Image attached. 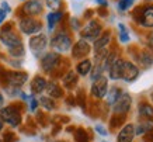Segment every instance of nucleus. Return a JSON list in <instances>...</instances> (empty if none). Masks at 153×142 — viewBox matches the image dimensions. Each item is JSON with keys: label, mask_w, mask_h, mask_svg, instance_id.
I'll return each instance as SVG.
<instances>
[{"label": "nucleus", "mask_w": 153, "mask_h": 142, "mask_svg": "<svg viewBox=\"0 0 153 142\" xmlns=\"http://www.w3.org/2000/svg\"><path fill=\"white\" fill-rule=\"evenodd\" d=\"M132 19L140 27L153 30V3L136 6L132 11Z\"/></svg>", "instance_id": "nucleus-1"}, {"label": "nucleus", "mask_w": 153, "mask_h": 142, "mask_svg": "<svg viewBox=\"0 0 153 142\" xmlns=\"http://www.w3.org/2000/svg\"><path fill=\"white\" fill-rule=\"evenodd\" d=\"M102 31H104V28H102L101 21L91 19V20H88V23L83 28H80L79 35H80V40H84V41H87V42L96 41L101 35Z\"/></svg>", "instance_id": "nucleus-2"}, {"label": "nucleus", "mask_w": 153, "mask_h": 142, "mask_svg": "<svg viewBox=\"0 0 153 142\" xmlns=\"http://www.w3.org/2000/svg\"><path fill=\"white\" fill-rule=\"evenodd\" d=\"M0 118L3 120L6 124H9L10 127H19L21 124V113L17 105H6L0 108Z\"/></svg>", "instance_id": "nucleus-3"}, {"label": "nucleus", "mask_w": 153, "mask_h": 142, "mask_svg": "<svg viewBox=\"0 0 153 142\" xmlns=\"http://www.w3.org/2000/svg\"><path fill=\"white\" fill-rule=\"evenodd\" d=\"M72 45H73L72 37L68 35V34L63 31L55 34L51 40V46L55 49L56 54H59V52H68V51L72 48Z\"/></svg>", "instance_id": "nucleus-4"}, {"label": "nucleus", "mask_w": 153, "mask_h": 142, "mask_svg": "<svg viewBox=\"0 0 153 142\" xmlns=\"http://www.w3.org/2000/svg\"><path fill=\"white\" fill-rule=\"evenodd\" d=\"M19 28L25 35H34V34L41 32L42 23L35 17H21L19 23Z\"/></svg>", "instance_id": "nucleus-5"}, {"label": "nucleus", "mask_w": 153, "mask_h": 142, "mask_svg": "<svg viewBox=\"0 0 153 142\" xmlns=\"http://www.w3.org/2000/svg\"><path fill=\"white\" fill-rule=\"evenodd\" d=\"M28 45H30V49L33 51V54L37 58L44 54V51L47 49L48 46V37L45 34H35L33 37L30 38V41H28Z\"/></svg>", "instance_id": "nucleus-6"}, {"label": "nucleus", "mask_w": 153, "mask_h": 142, "mask_svg": "<svg viewBox=\"0 0 153 142\" xmlns=\"http://www.w3.org/2000/svg\"><path fill=\"white\" fill-rule=\"evenodd\" d=\"M21 17H35L39 16L44 11V4L41 0H27L24 1V4L20 7Z\"/></svg>", "instance_id": "nucleus-7"}, {"label": "nucleus", "mask_w": 153, "mask_h": 142, "mask_svg": "<svg viewBox=\"0 0 153 142\" xmlns=\"http://www.w3.org/2000/svg\"><path fill=\"white\" fill-rule=\"evenodd\" d=\"M3 79L9 86L21 87L28 80V73L21 72V70H4L3 72Z\"/></svg>", "instance_id": "nucleus-8"}, {"label": "nucleus", "mask_w": 153, "mask_h": 142, "mask_svg": "<svg viewBox=\"0 0 153 142\" xmlns=\"http://www.w3.org/2000/svg\"><path fill=\"white\" fill-rule=\"evenodd\" d=\"M60 64V55L56 52H47L41 58V68L44 72L51 73L52 70H55Z\"/></svg>", "instance_id": "nucleus-9"}, {"label": "nucleus", "mask_w": 153, "mask_h": 142, "mask_svg": "<svg viewBox=\"0 0 153 142\" xmlns=\"http://www.w3.org/2000/svg\"><path fill=\"white\" fill-rule=\"evenodd\" d=\"M131 104H132V97H131L129 93H122L121 97L118 99L115 104L112 105V110H114V114H122L126 115L128 111L131 110Z\"/></svg>", "instance_id": "nucleus-10"}, {"label": "nucleus", "mask_w": 153, "mask_h": 142, "mask_svg": "<svg viewBox=\"0 0 153 142\" xmlns=\"http://www.w3.org/2000/svg\"><path fill=\"white\" fill-rule=\"evenodd\" d=\"M0 42L7 48V49H11L14 46H19L23 44V40L20 37V34L11 30V31L7 32H0Z\"/></svg>", "instance_id": "nucleus-11"}, {"label": "nucleus", "mask_w": 153, "mask_h": 142, "mask_svg": "<svg viewBox=\"0 0 153 142\" xmlns=\"http://www.w3.org/2000/svg\"><path fill=\"white\" fill-rule=\"evenodd\" d=\"M138 76H139V68H138L134 62L124 59V66H122V75H121V79L129 83V82H134Z\"/></svg>", "instance_id": "nucleus-12"}, {"label": "nucleus", "mask_w": 153, "mask_h": 142, "mask_svg": "<svg viewBox=\"0 0 153 142\" xmlns=\"http://www.w3.org/2000/svg\"><path fill=\"white\" fill-rule=\"evenodd\" d=\"M108 92V79L102 75L101 78H98L97 80H94L91 84V94L96 99H104Z\"/></svg>", "instance_id": "nucleus-13"}, {"label": "nucleus", "mask_w": 153, "mask_h": 142, "mask_svg": "<svg viewBox=\"0 0 153 142\" xmlns=\"http://www.w3.org/2000/svg\"><path fill=\"white\" fill-rule=\"evenodd\" d=\"M91 51V46L87 41L84 40H79L77 42H74L72 45V56L74 59H82L84 56H87Z\"/></svg>", "instance_id": "nucleus-14"}, {"label": "nucleus", "mask_w": 153, "mask_h": 142, "mask_svg": "<svg viewBox=\"0 0 153 142\" xmlns=\"http://www.w3.org/2000/svg\"><path fill=\"white\" fill-rule=\"evenodd\" d=\"M135 138V125L125 124L117 135V142H132Z\"/></svg>", "instance_id": "nucleus-15"}, {"label": "nucleus", "mask_w": 153, "mask_h": 142, "mask_svg": "<svg viewBox=\"0 0 153 142\" xmlns=\"http://www.w3.org/2000/svg\"><path fill=\"white\" fill-rule=\"evenodd\" d=\"M110 42H111V30H105L94 41V45H93L94 52H98V51H101V49H107V46L110 45Z\"/></svg>", "instance_id": "nucleus-16"}, {"label": "nucleus", "mask_w": 153, "mask_h": 142, "mask_svg": "<svg viewBox=\"0 0 153 142\" xmlns=\"http://www.w3.org/2000/svg\"><path fill=\"white\" fill-rule=\"evenodd\" d=\"M138 56H139V58H138L139 64L143 65L145 68L152 66L153 65V48H152V45H148L146 48H143V49L139 52Z\"/></svg>", "instance_id": "nucleus-17"}, {"label": "nucleus", "mask_w": 153, "mask_h": 142, "mask_svg": "<svg viewBox=\"0 0 153 142\" xmlns=\"http://www.w3.org/2000/svg\"><path fill=\"white\" fill-rule=\"evenodd\" d=\"M122 66H124V59H122V58H118V59L110 66V69H108L110 79H112V80H118V79H121V75H122Z\"/></svg>", "instance_id": "nucleus-18"}, {"label": "nucleus", "mask_w": 153, "mask_h": 142, "mask_svg": "<svg viewBox=\"0 0 153 142\" xmlns=\"http://www.w3.org/2000/svg\"><path fill=\"white\" fill-rule=\"evenodd\" d=\"M47 79L42 78V76H35V78L31 80V92L33 94H41L44 90H45V87H47Z\"/></svg>", "instance_id": "nucleus-19"}, {"label": "nucleus", "mask_w": 153, "mask_h": 142, "mask_svg": "<svg viewBox=\"0 0 153 142\" xmlns=\"http://www.w3.org/2000/svg\"><path fill=\"white\" fill-rule=\"evenodd\" d=\"M45 90L48 92V96L51 97V99H60V97L63 96V90H62V87H60L58 83H55V82H48Z\"/></svg>", "instance_id": "nucleus-20"}, {"label": "nucleus", "mask_w": 153, "mask_h": 142, "mask_svg": "<svg viewBox=\"0 0 153 142\" xmlns=\"http://www.w3.org/2000/svg\"><path fill=\"white\" fill-rule=\"evenodd\" d=\"M91 68H93V64H91V61L90 59H82L77 64V66H76V73L80 75V76H87L88 73H90V70H91Z\"/></svg>", "instance_id": "nucleus-21"}, {"label": "nucleus", "mask_w": 153, "mask_h": 142, "mask_svg": "<svg viewBox=\"0 0 153 142\" xmlns=\"http://www.w3.org/2000/svg\"><path fill=\"white\" fill-rule=\"evenodd\" d=\"M138 114L142 118L152 120L153 118V105L149 103H139L138 105Z\"/></svg>", "instance_id": "nucleus-22"}, {"label": "nucleus", "mask_w": 153, "mask_h": 142, "mask_svg": "<svg viewBox=\"0 0 153 142\" xmlns=\"http://www.w3.org/2000/svg\"><path fill=\"white\" fill-rule=\"evenodd\" d=\"M63 11H51V13H48L47 16V21H48V28L49 30H53L55 25L58 23H60V20L63 19Z\"/></svg>", "instance_id": "nucleus-23"}, {"label": "nucleus", "mask_w": 153, "mask_h": 142, "mask_svg": "<svg viewBox=\"0 0 153 142\" xmlns=\"http://www.w3.org/2000/svg\"><path fill=\"white\" fill-rule=\"evenodd\" d=\"M122 89L121 87H112V89H110L108 92H107V104L108 105H114L118 101V99L121 97V94H122Z\"/></svg>", "instance_id": "nucleus-24"}, {"label": "nucleus", "mask_w": 153, "mask_h": 142, "mask_svg": "<svg viewBox=\"0 0 153 142\" xmlns=\"http://www.w3.org/2000/svg\"><path fill=\"white\" fill-rule=\"evenodd\" d=\"M77 73H74L73 70H69L68 73L63 76V79H62V83H63V86L66 87V89H73L76 84H77Z\"/></svg>", "instance_id": "nucleus-25"}, {"label": "nucleus", "mask_w": 153, "mask_h": 142, "mask_svg": "<svg viewBox=\"0 0 153 142\" xmlns=\"http://www.w3.org/2000/svg\"><path fill=\"white\" fill-rule=\"evenodd\" d=\"M153 131V124L152 123H140L135 127V137H143L148 132Z\"/></svg>", "instance_id": "nucleus-26"}, {"label": "nucleus", "mask_w": 153, "mask_h": 142, "mask_svg": "<svg viewBox=\"0 0 153 142\" xmlns=\"http://www.w3.org/2000/svg\"><path fill=\"white\" fill-rule=\"evenodd\" d=\"M118 40H120L121 44H128L131 40L129 37V30L122 23L118 24Z\"/></svg>", "instance_id": "nucleus-27"}, {"label": "nucleus", "mask_w": 153, "mask_h": 142, "mask_svg": "<svg viewBox=\"0 0 153 142\" xmlns=\"http://www.w3.org/2000/svg\"><path fill=\"white\" fill-rule=\"evenodd\" d=\"M38 101H39V104H41L47 111H53L56 108L55 100H53V99H51L49 96H42Z\"/></svg>", "instance_id": "nucleus-28"}, {"label": "nucleus", "mask_w": 153, "mask_h": 142, "mask_svg": "<svg viewBox=\"0 0 153 142\" xmlns=\"http://www.w3.org/2000/svg\"><path fill=\"white\" fill-rule=\"evenodd\" d=\"M7 51H9V55L11 56V58H16V59H20V58H23V56L25 55L24 44H21V45H19V46H14V48L7 49Z\"/></svg>", "instance_id": "nucleus-29"}, {"label": "nucleus", "mask_w": 153, "mask_h": 142, "mask_svg": "<svg viewBox=\"0 0 153 142\" xmlns=\"http://www.w3.org/2000/svg\"><path fill=\"white\" fill-rule=\"evenodd\" d=\"M102 73H104V69H102V66L100 64H96L93 68H91V70H90V79L94 82V80H97L98 78H101Z\"/></svg>", "instance_id": "nucleus-30"}, {"label": "nucleus", "mask_w": 153, "mask_h": 142, "mask_svg": "<svg viewBox=\"0 0 153 142\" xmlns=\"http://www.w3.org/2000/svg\"><path fill=\"white\" fill-rule=\"evenodd\" d=\"M48 9H51L52 11H62L63 7V0H45Z\"/></svg>", "instance_id": "nucleus-31"}, {"label": "nucleus", "mask_w": 153, "mask_h": 142, "mask_svg": "<svg viewBox=\"0 0 153 142\" xmlns=\"http://www.w3.org/2000/svg\"><path fill=\"white\" fill-rule=\"evenodd\" d=\"M74 139L76 142H88V135L83 128H77L74 132Z\"/></svg>", "instance_id": "nucleus-32"}, {"label": "nucleus", "mask_w": 153, "mask_h": 142, "mask_svg": "<svg viewBox=\"0 0 153 142\" xmlns=\"http://www.w3.org/2000/svg\"><path fill=\"white\" fill-rule=\"evenodd\" d=\"M135 0H118V10L120 11H126L128 9H131L134 6Z\"/></svg>", "instance_id": "nucleus-33"}, {"label": "nucleus", "mask_w": 153, "mask_h": 142, "mask_svg": "<svg viewBox=\"0 0 153 142\" xmlns=\"http://www.w3.org/2000/svg\"><path fill=\"white\" fill-rule=\"evenodd\" d=\"M125 117L126 115H122V114H114V117L111 118V128H117V127H120L121 124L125 121Z\"/></svg>", "instance_id": "nucleus-34"}, {"label": "nucleus", "mask_w": 153, "mask_h": 142, "mask_svg": "<svg viewBox=\"0 0 153 142\" xmlns=\"http://www.w3.org/2000/svg\"><path fill=\"white\" fill-rule=\"evenodd\" d=\"M28 103H30V110H31V111H35V110H37V107L39 105V101H38L34 96H30Z\"/></svg>", "instance_id": "nucleus-35"}, {"label": "nucleus", "mask_w": 153, "mask_h": 142, "mask_svg": "<svg viewBox=\"0 0 153 142\" xmlns=\"http://www.w3.org/2000/svg\"><path fill=\"white\" fill-rule=\"evenodd\" d=\"M11 30H14V23L13 21H9V23H6L4 25H1L0 32H7V31H11Z\"/></svg>", "instance_id": "nucleus-36"}, {"label": "nucleus", "mask_w": 153, "mask_h": 142, "mask_svg": "<svg viewBox=\"0 0 153 142\" xmlns=\"http://www.w3.org/2000/svg\"><path fill=\"white\" fill-rule=\"evenodd\" d=\"M70 27L74 31H80V21L77 19H70Z\"/></svg>", "instance_id": "nucleus-37"}, {"label": "nucleus", "mask_w": 153, "mask_h": 142, "mask_svg": "<svg viewBox=\"0 0 153 142\" xmlns=\"http://www.w3.org/2000/svg\"><path fill=\"white\" fill-rule=\"evenodd\" d=\"M96 131H97V132L100 134L101 137H108V131H107V129L102 127L101 124H97V125H96Z\"/></svg>", "instance_id": "nucleus-38"}, {"label": "nucleus", "mask_w": 153, "mask_h": 142, "mask_svg": "<svg viewBox=\"0 0 153 142\" xmlns=\"http://www.w3.org/2000/svg\"><path fill=\"white\" fill-rule=\"evenodd\" d=\"M96 13H97L100 17H107V16H108V10H107V7H98V9L96 10Z\"/></svg>", "instance_id": "nucleus-39"}, {"label": "nucleus", "mask_w": 153, "mask_h": 142, "mask_svg": "<svg viewBox=\"0 0 153 142\" xmlns=\"http://www.w3.org/2000/svg\"><path fill=\"white\" fill-rule=\"evenodd\" d=\"M3 141H4V142H13V141H14V134L6 132L4 137H3Z\"/></svg>", "instance_id": "nucleus-40"}, {"label": "nucleus", "mask_w": 153, "mask_h": 142, "mask_svg": "<svg viewBox=\"0 0 153 142\" xmlns=\"http://www.w3.org/2000/svg\"><path fill=\"white\" fill-rule=\"evenodd\" d=\"M0 9L4 10L6 13H10V11H11V7L9 6V3H7V1H1V6H0Z\"/></svg>", "instance_id": "nucleus-41"}, {"label": "nucleus", "mask_w": 153, "mask_h": 142, "mask_svg": "<svg viewBox=\"0 0 153 142\" xmlns=\"http://www.w3.org/2000/svg\"><path fill=\"white\" fill-rule=\"evenodd\" d=\"M143 142H153V131L143 135Z\"/></svg>", "instance_id": "nucleus-42"}, {"label": "nucleus", "mask_w": 153, "mask_h": 142, "mask_svg": "<svg viewBox=\"0 0 153 142\" xmlns=\"http://www.w3.org/2000/svg\"><path fill=\"white\" fill-rule=\"evenodd\" d=\"M93 14H94V10H91V9L86 10V13H84V19H86V20H91Z\"/></svg>", "instance_id": "nucleus-43"}, {"label": "nucleus", "mask_w": 153, "mask_h": 142, "mask_svg": "<svg viewBox=\"0 0 153 142\" xmlns=\"http://www.w3.org/2000/svg\"><path fill=\"white\" fill-rule=\"evenodd\" d=\"M6 17H7V13H6L4 10H1V9H0V25H1L3 23H4Z\"/></svg>", "instance_id": "nucleus-44"}, {"label": "nucleus", "mask_w": 153, "mask_h": 142, "mask_svg": "<svg viewBox=\"0 0 153 142\" xmlns=\"http://www.w3.org/2000/svg\"><path fill=\"white\" fill-rule=\"evenodd\" d=\"M98 4H100V7H107L108 6V0H96Z\"/></svg>", "instance_id": "nucleus-45"}, {"label": "nucleus", "mask_w": 153, "mask_h": 142, "mask_svg": "<svg viewBox=\"0 0 153 142\" xmlns=\"http://www.w3.org/2000/svg\"><path fill=\"white\" fill-rule=\"evenodd\" d=\"M148 41L150 42L149 45H153V30H152V31H149V32H148Z\"/></svg>", "instance_id": "nucleus-46"}, {"label": "nucleus", "mask_w": 153, "mask_h": 142, "mask_svg": "<svg viewBox=\"0 0 153 142\" xmlns=\"http://www.w3.org/2000/svg\"><path fill=\"white\" fill-rule=\"evenodd\" d=\"M3 104H4V97H3V94L0 93V108L3 107Z\"/></svg>", "instance_id": "nucleus-47"}, {"label": "nucleus", "mask_w": 153, "mask_h": 142, "mask_svg": "<svg viewBox=\"0 0 153 142\" xmlns=\"http://www.w3.org/2000/svg\"><path fill=\"white\" fill-rule=\"evenodd\" d=\"M3 127H4V121H3V120L0 118V131L3 129Z\"/></svg>", "instance_id": "nucleus-48"}, {"label": "nucleus", "mask_w": 153, "mask_h": 142, "mask_svg": "<svg viewBox=\"0 0 153 142\" xmlns=\"http://www.w3.org/2000/svg\"><path fill=\"white\" fill-rule=\"evenodd\" d=\"M52 142H63V141H52Z\"/></svg>", "instance_id": "nucleus-49"}, {"label": "nucleus", "mask_w": 153, "mask_h": 142, "mask_svg": "<svg viewBox=\"0 0 153 142\" xmlns=\"http://www.w3.org/2000/svg\"><path fill=\"white\" fill-rule=\"evenodd\" d=\"M21 1H25V0H21Z\"/></svg>", "instance_id": "nucleus-50"}, {"label": "nucleus", "mask_w": 153, "mask_h": 142, "mask_svg": "<svg viewBox=\"0 0 153 142\" xmlns=\"http://www.w3.org/2000/svg\"><path fill=\"white\" fill-rule=\"evenodd\" d=\"M0 142H1V139H0Z\"/></svg>", "instance_id": "nucleus-51"}, {"label": "nucleus", "mask_w": 153, "mask_h": 142, "mask_svg": "<svg viewBox=\"0 0 153 142\" xmlns=\"http://www.w3.org/2000/svg\"><path fill=\"white\" fill-rule=\"evenodd\" d=\"M152 99H153V96H152Z\"/></svg>", "instance_id": "nucleus-52"}]
</instances>
